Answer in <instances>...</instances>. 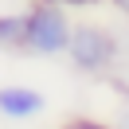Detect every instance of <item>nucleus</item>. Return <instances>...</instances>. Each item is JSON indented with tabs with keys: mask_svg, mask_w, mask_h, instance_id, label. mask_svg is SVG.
<instances>
[{
	"mask_svg": "<svg viewBox=\"0 0 129 129\" xmlns=\"http://www.w3.org/2000/svg\"><path fill=\"white\" fill-rule=\"evenodd\" d=\"M67 39H71V20H67L59 0H43V4H35L27 12V35H24L27 51L59 55V51H67Z\"/></svg>",
	"mask_w": 129,
	"mask_h": 129,
	"instance_id": "nucleus-1",
	"label": "nucleus"
},
{
	"mask_svg": "<svg viewBox=\"0 0 129 129\" xmlns=\"http://www.w3.org/2000/svg\"><path fill=\"white\" fill-rule=\"evenodd\" d=\"M67 55L78 71L86 74H102L106 67L117 59V43L106 27L98 24H74L71 27V39H67Z\"/></svg>",
	"mask_w": 129,
	"mask_h": 129,
	"instance_id": "nucleus-2",
	"label": "nucleus"
},
{
	"mask_svg": "<svg viewBox=\"0 0 129 129\" xmlns=\"http://www.w3.org/2000/svg\"><path fill=\"white\" fill-rule=\"evenodd\" d=\"M43 110V94L39 90H27V86H0V113L12 121H24L35 117Z\"/></svg>",
	"mask_w": 129,
	"mask_h": 129,
	"instance_id": "nucleus-3",
	"label": "nucleus"
},
{
	"mask_svg": "<svg viewBox=\"0 0 129 129\" xmlns=\"http://www.w3.org/2000/svg\"><path fill=\"white\" fill-rule=\"evenodd\" d=\"M27 16H0V47H24Z\"/></svg>",
	"mask_w": 129,
	"mask_h": 129,
	"instance_id": "nucleus-4",
	"label": "nucleus"
},
{
	"mask_svg": "<svg viewBox=\"0 0 129 129\" xmlns=\"http://www.w3.org/2000/svg\"><path fill=\"white\" fill-rule=\"evenodd\" d=\"M63 129H113V125H102V121H90V117H78V121H67Z\"/></svg>",
	"mask_w": 129,
	"mask_h": 129,
	"instance_id": "nucleus-5",
	"label": "nucleus"
},
{
	"mask_svg": "<svg viewBox=\"0 0 129 129\" xmlns=\"http://www.w3.org/2000/svg\"><path fill=\"white\" fill-rule=\"evenodd\" d=\"M63 8H90V4H102V0H59Z\"/></svg>",
	"mask_w": 129,
	"mask_h": 129,
	"instance_id": "nucleus-6",
	"label": "nucleus"
},
{
	"mask_svg": "<svg viewBox=\"0 0 129 129\" xmlns=\"http://www.w3.org/2000/svg\"><path fill=\"white\" fill-rule=\"evenodd\" d=\"M113 4H117V12H121V16L129 20V0H113Z\"/></svg>",
	"mask_w": 129,
	"mask_h": 129,
	"instance_id": "nucleus-7",
	"label": "nucleus"
}]
</instances>
